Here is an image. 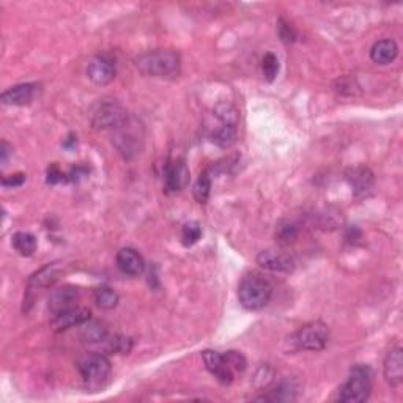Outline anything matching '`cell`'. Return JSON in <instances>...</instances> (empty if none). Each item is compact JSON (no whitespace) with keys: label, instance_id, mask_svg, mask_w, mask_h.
Segmentation results:
<instances>
[{"label":"cell","instance_id":"obj_24","mask_svg":"<svg viewBox=\"0 0 403 403\" xmlns=\"http://www.w3.org/2000/svg\"><path fill=\"white\" fill-rule=\"evenodd\" d=\"M93 299H95L96 306L104 309V311H111V309L117 307L118 304V294L115 293L111 287H99L93 293Z\"/></svg>","mask_w":403,"mask_h":403},{"label":"cell","instance_id":"obj_15","mask_svg":"<svg viewBox=\"0 0 403 403\" xmlns=\"http://www.w3.org/2000/svg\"><path fill=\"white\" fill-rule=\"evenodd\" d=\"M37 84H19L2 93V103L6 106H27L37 96Z\"/></svg>","mask_w":403,"mask_h":403},{"label":"cell","instance_id":"obj_19","mask_svg":"<svg viewBox=\"0 0 403 403\" xmlns=\"http://www.w3.org/2000/svg\"><path fill=\"white\" fill-rule=\"evenodd\" d=\"M81 339L85 343L90 345H98V343H104L107 339H109V333H107L106 326L101 321L96 320H89L85 321L84 325H81Z\"/></svg>","mask_w":403,"mask_h":403},{"label":"cell","instance_id":"obj_11","mask_svg":"<svg viewBox=\"0 0 403 403\" xmlns=\"http://www.w3.org/2000/svg\"><path fill=\"white\" fill-rule=\"evenodd\" d=\"M345 180H347L351 191L355 192V196L358 197L369 196L373 189V186H375L373 172L369 167H364V165L350 167L347 172H345Z\"/></svg>","mask_w":403,"mask_h":403},{"label":"cell","instance_id":"obj_7","mask_svg":"<svg viewBox=\"0 0 403 403\" xmlns=\"http://www.w3.org/2000/svg\"><path fill=\"white\" fill-rule=\"evenodd\" d=\"M128 118V112L118 103H114V101L99 103L90 115L92 125L96 129H112V131L121 123H125Z\"/></svg>","mask_w":403,"mask_h":403},{"label":"cell","instance_id":"obj_16","mask_svg":"<svg viewBox=\"0 0 403 403\" xmlns=\"http://www.w3.org/2000/svg\"><path fill=\"white\" fill-rule=\"evenodd\" d=\"M79 298V292L73 285H63L55 289L49 297V309L53 314H59L67 309L74 307V302Z\"/></svg>","mask_w":403,"mask_h":403},{"label":"cell","instance_id":"obj_3","mask_svg":"<svg viewBox=\"0 0 403 403\" xmlns=\"http://www.w3.org/2000/svg\"><path fill=\"white\" fill-rule=\"evenodd\" d=\"M79 372L85 387L90 392H98L109 385L112 375V365L101 353H90L79 361Z\"/></svg>","mask_w":403,"mask_h":403},{"label":"cell","instance_id":"obj_21","mask_svg":"<svg viewBox=\"0 0 403 403\" xmlns=\"http://www.w3.org/2000/svg\"><path fill=\"white\" fill-rule=\"evenodd\" d=\"M57 276H59V271L54 265H48L45 268L40 270L37 275H33L31 279H28V287H32V289H43V287H49L53 285Z\"/></svg>","mask_w":403,"mask_h":403},{"label":"cell","instance_id":"obj_32","mask_svg":"<svg viewBox=\"0 0 403 403\" xmlns=\"http://www.w3.org/2000/svg\"><path fill=\"white\" fill-rule=\"evenodd\" d=\"M13 148L6 143L5 140L2 142V147H0V160H2V164H6V161H9V156H10V151Z\"/></svg>","mask_w":403,"mask_h":403},{"label":"cell","instance_id":"obj_23","mask_svg":"<svg viewBox=\"0 0 403 403\" xmlns=\"http://www.w3.org/2000/svg\"><path fill=\"white\" fill-rule=\"evenodd\" d=\"M194 199H196L199 204H206L208 199H210V194H211V177H210V172L204 170L202 174L199 175L197 182L194 183Z\"/></svg>","mask_w":403,"mask_h":403},{"label":"cell","instance_id":"obj_26","mask_svg":"<svg viewBox=\"0 0 403 403\" xmlns=\"http://www.w3.org/2000/svg\"><path fill=\"white\" fill-rule=\"evenodd\" d=\"M202 236V227L199 222H188V224L183 226L182 230V243L186 248H191L196 244Z\"/></svg>","mask_w":403,"mask_h":403},{"label":"cell","instance_id":"obj_8","mask_svg":"<svg viewBox=\"0 0 403 403\" xmlns=\"http://www.w3.org/2000/svg\"><path fill=\"white\" fill-rule=\"evenodd\" d=\"M189 183V169L184 160L169 161L164 167V188L167 192L183 191Z\"/></svg>","mask_w":403,"mask_h":403},{"label":"cell","instance_id":"obj_30","mask_svg":"<svg viewBox=\"0 0 403 403\" xmlns=\"http://www.w3.org/2000/svg\"><path fill=\"white\" fill-rule=\"evenodd\" d=\"M65 178V175L62 174V170L59 169V165L57 164H53L48 169V183L49 184H57L59 182H62V180Z\"/></svg>","mask_w":403,"mask_h":403},{"label":"cell","instance_id":"obj_6","mask_svg":"<svg viewBox=\"0 0 403 403\" xmlns=\"http://www.w3.org/2000/svg\"><path fill=\"white\" fill-rule=\"evenodd\" d=\"M328 341L329 328L320 320L307 323L294 334V343L298 345V348L307 351H321L328 345Z\"/></svg>","mask_w":403,"mask_h":403},{"label":"cell","instance_id":"obj_12","mask_svg":"<svg viewBox=\"0 0 403 403\" xmlns=\"http://www.w3.org/2000/svg\"><path fill=\"white\" fill-rule=\"evenodd\" d=\"M87 76L96 85H107L115 77V62L109 55H98L89 63Z\"/></svg>","mask_w":403,"mask_h":403},{"label":"cell","instance_id":"obj_31","mask_svg":"<svg viewBox=\"0 0 403 403\" xmlns=\"http://www.w3.org/2000/svg\"><path fill=\"white\" fill-rule=\"evenodd\" d=\"M26 182V175L24 174H14L10 177H5L2 180V184L5 188H16V186H21Z\"/></svg>","mask_w":403,"mask_h":403},{"label":"cell","instance_id":"obj_25","mask_svg":"<svg viewBox=\"0 0 403 403\" xmlns=\"http://www.w3.org/2000/svg\"><path fill=\"white\" fill-rule=\"evenodd\" d=\"M213 142L222 148L232 147L236 142V126L224 123L213 134Z\"/></svg>","mask_w":403,"mask_h":403},{"label":"cell","instance_id":"obj_10","mask_svg":"<svg viewBox=\"0 0 403 403\" xmlns=\"http://www.w3.org/2000/svg\"><path fill=\"white\" fill-rule=\"evenodd\" d=\"M92 319V312L87 307H71L67 311L54 314L53 320H50V328H53L55 333H62V331H67L70 328L81 326L85 321H89Z\"/></svg>","mask_w":403,"mask_h":403},{"label":"cell","instance_id":"obj_4","mask_svg":"<svg viewBox=\"0 0 403 403\" xmlns=\"http://www.w3.org/2000/svg\"><path fill=\"white\" fill-rule=\"evenodd\" d=\"M373 372L369 365L358 364L350 370L348 380L341 387L339 400L345 403H363L370 397Z\"/></svg>","mask_w":403,"mask_h":403},{"label":"cell","instance_id":"obj_22","mask_svg":"<svg viewBox=\"0 0 403 403\" xmlns=\"http://www.w3.org/2000/svg\"><path fill=\"white\" fill-rule=\"evenodd\" d=\"M275 238H276L279 246L289 248L294 241L298 240V228L294 227L292 222H287V221L279 222L277 227H276Z\"/></svg>","mask_w":403,"mask_h":403},{"label":"cell","instance_id":"obj_9","mask_svg":"<svg viewBox=\"0 0 403 403\" xmlns=\"http://www.w3.org/2000/svg\"><path fill=\"white\" fill-rule=\"evenodd\" d=\"M202 359H204L206 370L210 372L221 385L224 386L232 385V381L235 378V372L228 367L224 355H221V353L213 350H205L202 353Z\"/></svg>","mask_w":403,"mask_h":403},{"label":"cell","instance_id":"obj_33","mask_svg":"<svg viewBox=\"0 0 403 403\" xmlns=\"http://www.w3.org/2000/svg\"><path fill=\"white\" fill-rule=\"evenodd\" d=\"M76 143V139H74V136H70L68 138V140H65V143H63V147L65 148H71V145H74Z\"/></svg>","mask_w":403,"mask_h":403},{"label":"cell","instance_id":"obj_28","mask_svg":"<svg viewBox=\"0 0 403 403\" xmlns=\"http://www.w3.org/2000/svg\"><path fill=\"white\" fill-rule=\"evenodd\" d=\"M224 358L228 364L230 369H232L235 373H243L244 370L248 369V361L244 358L243 353L240 351H227L224 353Z\"/></svg>","mask_w":403,"mask_h":403},{"label":"cell","instance_id":"obj_29","mask_svg":"<svg viewBox=\"0 0 403 403\" xmlns=\"http://www.w3.org/2000/svg\"><path fill=\"white\" fill-rule=\"evenodd\" d=\"M277 33H279V38L282 40L285 45H290V43L297 40V32H294V28L290 24H287L284 19H279Z\"/></svg>","mask_w":403,"mask_h":403},{"label":"cell","instance_id":"obj_1","mask_svg":"<svg viewBox=\"0 0 403 403\" xmlns=\"http://www.w3.org/2000/svg\"><path fill=\"white\" fill-rule=\"evenodd\" d=\"M136 67L143 76L148 77H175L180 74L182 59L172 49H156L139 55Z\"/></svg>","mask_w":403,"mask_h":403},{"label":"cell","instance_id":"obj_2","mask_svg":"<svg viewBox=\"0 0 403 403\" xmlns=\"http://www.w3.org/2000/svg\"><path fill=\"white\" fill-rule=\"evenodd\" d=\"M272 297V287L268 279L257 272H249L244 276L238 287L240 304L248 311H258L268 304Z\"/></svg>","mask_w":403,"mask_h":403},{"label":"cell","instance_id":"obj_5","mask_svg":"<svg viewBox=\"0 0 403 403\" xmlns=\"http://www.w3.org/2000/svg\"><path fill=\"white\" fill-rule=\"evenodd\" d=\"M112 143L126 160H131L136 155H139L143 147V136L142 128L138 125V121H134L129 117L125 123L115 128Z\"/></svg>","mask_w":403,"mask_h":403},{"label":"cell","instance_id":"obj_14","mask_svg":"<svg viewBox=\"0 0 403 403\" xmlns=\"http://www.w3.org/2000/svg\"><path fill=\"white\" fill-rule=\"evenodd\" d=\"M117 266L123 275L138 277L145 271V260L136 249L123 248L117 252Z\"/></svg>","mask_w":403,"mask_h":403},{"label":"cell","instance_id":"obj_18","mask_svg":"<svg viewBox=\"0 0 403 403\" xmlns=\"http://www.w3.org/2000/svg\"><path fill=\"white\" fill-rule=\"evenodd\" d=\"M399 54V46L394 40H380L370 49V59L373 63L377 65H390L395 59H397Z\"/></svg>","mask_w":403,"mask_h":403},{"label":"cell","instance_id":"obj_17","mask_svg":"<svg viewBox=\"0 0 403 403\" xmlns=\"http://www.w3.org/2000/svg\"><path fill=\"white\" fill-rule=\"evenodd\" d=\"M385 378L392 387H399L403 383V356L402 348L395 347L385 358Z\"/></svg>","mask_w":403,"mask_h":403},{"label":"cell","instance_id":"obj_20","mask_svg":"<svg viewBox=\"0 0 403 403\" xmlns=\"http://www.w3.org/2000/svg\"><path fill=\"white\" fill-rule=\"evenodd\" d=\"M11 244L13 248L16 249L18 254L23 257H31L35 254V250H37V238L28 232L14 233Z\"/></svg>","mask_w":403,"mask_h":403},{"label":"cell","instance_id":"obj_27","mask_svg":"<svg viewBox=\"0 0 403 403\" xmlns=\"http://www.w3.org/2000/svg\"><path fill=\"white\" fill-rule=\"evenodd\" d=\"M262 71H263L265 79L268 82H272L276 79V76L279 73V60L272 53L265 54L263 60H262Z\"/></svg>","mask_w":403,"mask_h":403},{"label":"cell","instance_id":"obj_13","mask_svg":"<svg viewBox=\"0 0 403 403\" xmlns=\"http://www.w3.org/2000/svg\"><path fill=\"white\" fill-rule=\"evenodd\" d=\"M257 263L263 270L272 272H292L294 270V260L285 252L277 250H262L257 255Z\"/></svg>","mask_w":403,"mask_h":403}]
</instances>
